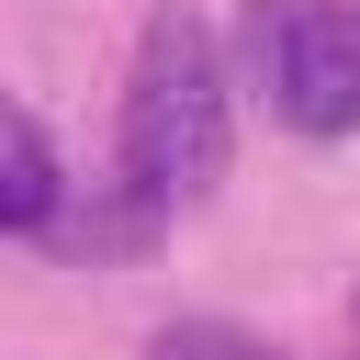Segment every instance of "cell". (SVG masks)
I'll use <instances>...</instances> for the list:
<instances>
[{"mask_svg":"<svg viewBox=\"0 0 360 360\" xmlns=\"http://www.w3.org/2000/svg\"><path fill=\"white\" fill-rule=\"evenodd\" d=\"M225 158H236V79H225V45H214L202 11L169 0V11L135 34V79H124V169H135L169 214H191V202H214Z\"/></svg>","mask_w":360,"mask_h":360,"instance_id":"6da1fadb","label":"cell"},{"mask_svg":"<svg viewBox=\"0 0 360 360\" xmlns=\"http://www.w3.org/2000/svg\"><path fill=\"white\" fill-rule=\"evenodd\" d=\"M225 79L281 135H360V0H248Z\"/></svg>","mask_w":360,"mask_h":360,"instance_id":"7a4b0ae2","label":"cell"},{"mask_svg":"<svg viewBox=\"0 0 360 360\" xmlns=\"http://www.w3.org/2000/svg\"><path fill=\"white\" fill-rule=\"evenodd\" d=\"M158 225H169V202L124 169L112 191H79V180H68V191H56V214H45V248H68V259H135Z\"/></svg>","mask_w":360,"mask_h":360,"instance_id":"3957f363","label":"cell"},{"mask_svg":"<svg viewBox=\"0 0 360 360\" xmlns=\"http://www.w3.org/2000/svg\"><path fill=\"white\" fill-rule=\"evenodd\" d=\"M56 191H68V169H56V135L0 90V236H45V214H56Z\"/></svg>","mask_w":360,"mask_h":360,"instance_id":"277c9868","label":"cell"},{"mask_svg":"<svg viewBox=\"0 0 360 360\" xmlns=\"http://www.w3.org/2000/svg\"><path fill=\"white\" fill-rule=\"evenodd\" d=\"M146 360H281V349H259L248 326H214V315H180V326H158V338H146Z\"/></svg>","mask_w":360,"mask_h":360,"instance_id":"5b68a950","label":"cell"},{"mask_svg":"<svg viewBox=\"0 0 360 360\" xmlns=\"http://www.w3.org/2000/svg\"><path fill=\"white\" fill-rule=\"evenodd\" d=\"M349 326H360V292H349Z\"/></svg>","mask_w":360,"mask_h":360,"instance_id":"8992f818","label":"cell"}]
</instances>
